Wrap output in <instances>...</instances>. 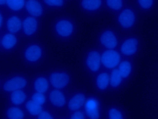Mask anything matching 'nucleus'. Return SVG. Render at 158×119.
<instances>
[{"mask_svg": "<svg viewBox=\"0 0 158 119\" xmlns=\"http://www.w3.org/2000/svg\"><path fill=\"white\" fill-rule=\"evenodd\" d=\"M68 75L65 73H54L50 77L51 82L55 87L60 89L64 87L68 83Z\"/></svg>", "mask_w": 158, "mask_h": 119, "instance_id": "nucleus-11", "label": "nucleus"}, {"mask_svg": "<svg viewBox=\"0 0 158 119\" xmlns=\"http://www.w3.org/2000/svg\"><path fill=\"white\" fill-rule=\"evenodd\" d=\"M138 41L135 37L130 38L123 43L121 48V51L126 56H131L135 54L137 51Z\"/></svg>", "mask_w": 158, "mask_h": 119, "instance_id": "nucleus-8", "label": "nucleus"}, {"mask_svg": "<svg viewBox=\"0 0 158 119\" xmlns=\"http://www.w3.org/2000/svg\"><path fill=\"white\" fill-rule=\"evenodd\" d=\"M135 3L138 14L147 17L155 15L158 12V1L137 0Z\"/></svg>", "mask_w": 158, "mask_h": 119, "instance_id": "nucleus-4", "label": "nucleus"}, {"mask_svg": "<svg viewBox=\"0 0 158 119\" xmlns=\"http://www.w3.org/2000/svg\"><path fill=\"white\" fill-rule=\"evenodd\" d=\"M38 119H53L51 115L47 112H41L38 117Z\"/></svg>", "mask_w": 158, "mask_h": 119, "instance_id": "nucleus-32", "label": "nucleus"}, {"mask_svg": "<svg viewBox=\"0 0 158 119\" xmlns=\"http://www.w3.org/2000/svg\"><path fill=\"white\" fill-rule=\"evenodd\" d=\"M26 84L25 80L21 77H13L4 84V90L7 91H15L24 87Z\"/></svg>", "mask_w": 158, "mask_h": 119, "instance_id": "nucleus-13", "label": "nucleus"}, {"mask_svg": "<svg viewBox=\"0 0 158 119\" xmlns=\"http://www.w3.org/2000/svg\"><path fill=\"white\" fill-rule=\"evenodd\" d=\"M26 7L28 12L33 16H39L42 13V7L40 4L36 1H27L26 3Z\"/></svg>", "mask_w": 158, "mask_h": 119, "instance_id": "nucleus-17", "label": "nucleus"}, {"mask_svg": "<svg viewBox=\"0 0 158 119\" xmlns=\"http://www.w3.org/2000/svg\"><path fill=\"white\" fill-rule=\"evenodd\" d=\"M41 55V50L38 46L33 45L29 47L25 53V57L30 61H35L38 60Z\"/></svg>", "mask_w": 158, "mask_h": 119, "instance_id": "nucleus-15", "label": "nucleus"}, {"mask_svg": "<svg viewBox=\"0 0 158 119\" xmlns=\"http://www.w3.org/2000/svg\"><path fill=\"white\" fill-rule=\"evenodd\" d=\"M84 106L83 111L87 119H102L101 104L98 98L91 96L86 98Z\"/></svg>", "mask_w": 158, "mask_h": 119, "instance_id": "nucleus-3", "label": "nucleus"}, {"mask_svg": "<svg viewBox=\"0 0 158 119\" xmlns=\"http://www.w3.org/2000/svg\"><path fill=\"white\" fill-rule=\"evenodd\" d=\"M136 62L128 60L121 62L117 69L119 73L127 86L135 80L137 73Z\"/></svg>", "mask_w": 158, "mask_h": 119, "instance_id": "nucleus-2", "label": "nucleus"}, {"mask_svg": "<svg viewBox=\"0 0 158 119\" xmlns=\"http://www.w3.org/2000/svg\"><path fill=\"white\" fill-rule=\"evenodd\" d=\"M34 86L36 90L39 93L45 92L48 89V84L47 80L44 78L40 77L35 82Z\"/></svg>", "mask_w": 158, "mask_h": 119, "instance_id": "nucleus-23", "label": "nucleus"}, {"mask_svg": "<svg viewBox=\"0 0 158 119\" xmlns=\"http://www.w3.org/2000/svg\"><path fill=\"white\" fill-rule=\"evenodd\" d=\"M101 58L100 54L97 51H92L87 55L85 64L88 68L92 72L98 71L100 67Z\"/></svg>", "mask_w": 158, "mask_h": 119, "instance_id": "nucleus-7", "label": "nucleus"}, {"mask_svg": "<svg viewBox=\"0 0 158 119\" xmlns=\"http://www.w3.org/2000/svg\"><path fill=\"white\" fill-rule=\"evenodd\" d=\"M49 99L51 102L54 105L61 107L65 103V98L64 94L60 91L54 90L49 95Z\"/></svg>", "mask_w": 158, "mask_h": 119, "instance_id": "nucleus-16", "label": "nucleus"}, {"mask_svg": "<svg viewBox=\"0 0 158 119\" xmlns=\"http://www.w3.org/2000/svg\"><path fill=\"white\" fill-rule=\"evenodd\" d=\"M125 83L118 72L117 68L114 69L110 75V84L113 88H117Z\"/></svg>", "mask_w": 158, "mask_h": 119, "instance_id": "nucleus-19", "label": "nucleus"}, {"mask_svg": "<svg viewBox=\"0 0 158 119\" xmlns=\"http://www.w3.org/2000/svg\"><path fill=\"white\" fill-rule=\"evenodd\" d=\"M106 3L109 7L115 10L120 9L123 5V2L121 0H109Z\"/></svg>", "mask_w": 158, "mask_h": 119, "instance_id": "nucleus-28", "label": "nucleus"}, {"mask_svg": "<svg viewBox=\"0 0 158 119\" xmlns=\"http://www.w3.org/2000/svg\"><path fill=\"white\" fill-rule=\"evenodd\" d=\"M32 99L35 102L41 105L44 102L45 98L43 94L39 92L35 93L33 95Z\"/></svg>", "mask_w": 158, "mask_h": 119, "instance_id": "nucleus-29", "label": "nucleus"}, {"mask_svg": "<svg viewBox=\"0 0 158 119\" xmlns=\"http://www.w3.org/2000/svg\"><path fill=\"white\" fill-rule=\"evenodd\" d=\"M136 15L134 11L131 8L123 9L120 13L118 20L123 28H131L135 25L136 21Z\"/></svg>", "mask_w": 158, "mask_h": 119, "instance_id": "nucleus-5", "label": "nucleus"}, {"mask_svg": "<svg viewBox=\"0 0 158 119\" xmlns=\"http://www.w3.org/2000/svg\"><path fill=\"white\" fill-rule=\"evenodd\" d=\"M44 2L50 6H60L63 3V1L62 0H45Z\"/></svg>", "mask_w": 158, "mask_h": 119, "instance_id": "nucleus-31", "label": "nucleus"}, {"mask_svg": "<svg viewBox=\"0 0 158 119\" xmlns=\"http://www.w3.org/2000/svg\"><path fill=\"white\" fill-rule=\"evenodd\" d=\"M26 96L22 90H18L15 91L11 94V99L12 102L16 104L22 103L25 100Z\"/></svg>", "mask_w": 158, "mask_h": 119, "instance_id": "nucleus-24", "label": "nucleus"}, {"mask_svg": "<svg viewBox=\"0 0 158 119\" xmlns=\"http://www.w3.org/2000/svg\"><path fill=\"white\" fill-rule=\"evenodd\" d=\"M37 23L35 19L32 17L26 18L23 22V28L25 33L27 35L33 33L36 30Z\"/></svg>", "mask_w": 158, "mask_h": 119, "instance_id": "nucleus-20", "label": "nucleus"}, {"mask_svg": "<svg viewBox=\"0 0 158 119\" xmlns=\"http://www.w3.org/2000/svg\"><path fill=\"white\" fill-rule=\"evenodd\" d=\"M100 41L102 44L106 48L112 49L117 44V39L114 33L110 30L104 32L101 35Z\"/></svg>", "mask_w": 158, "mask_h": 119, "instance_id": "nucleus-12", "label": "nucleus"}, {"mask_svg": "<svg viewBox=\"0 0 158 119\" xmlns=\"http://www.w3.org/2000/svg\"><path fill=\"white\" fill-rule=\"evenodd\" d=\"M106 119H131L128 111L124 108L111 107L107 111Z\"/></svg>", "mask_w": 158, "mask_h": 119, "instance_id": "nucleus-9", "label": "nucleus"}, {"mask_svg": "<svg viewBox=\"0 0 158 119\" xmlns=\"http://www.w3.org/2000/svg\"><path fill=\"white\" fill-rule=\"evenodd\" d=\"M6 2L10 8L15 10L20 9L24 4L23 0H6Z\"/></svg>", "mask_w": 158, "mask_h": 119, "instance_id": "nucleus-27", "label": "nucleus"}, {"mask_svg": "<svg viewBox=\"0 0 158 119\" xmlns=\"http://www.w3.org/2000/svg\"><path fill=\"white\" fill-rule=\"evenodd\" d=\"M26 107L29 112L32 115H37L41 112L42 108L40 105L32 100L28 101Z\"/></svg>", "mask_w": 158, "mask_h": 119, "instance_id": "nucleus-25", "label": "nucleus"}, {"mask_svg": "<svg viewBox=\"0 0 158 119\" xmlns=\"http://www.w3.org/2000/svg\"><path fill=\"white\" fill-rule=\"evenodd\" d=\"M55 28L59 35L65 37H72L77 42L80 37L81 24L77 18L60 20L56 24Z\"/></svg>", "mask_w": 158, "mask_h": 119, "instance_id": "nucleus-1", "label": "nucleus"}, {"mask_svg": "<svg viewBox=\"0 0 158 119\" xmlns=\"http://www.w3.org/2000/svg\"><path fill=\"white\" fill-rule=\"evenodd\" d=\"M101 62L106 68L112 69L119 64L120 57L117 51L112 50H107L104 52L101 57Z\"/></svg>", "mask_w": 158, "mask_h": 119, "instance_id": "nucleus-6", "label": "nucleus"}, {"mask_svg": "<svg viewBox=\"0 0 158 119\" xmlns=\"http://www.w3.org/2000/svg\"><path fill=\"white\" fill-rule=\"evenodd\" d=\"M81 7L89 12L96 11L101 7L102 2L100 0H84L81 2Z\"/></svg>", "mask_w": 158, "mask_h": 119, "instance_id": "nucleus-18", "label": "nucleus"}, {"mask_svg": "<svg viewBox=\"0 0 158 119\" xmlns=\"http://www.w3.org/2000/svg\"><path fill=\"white\" fill-rule=\"evenodd\" d=\"M7 115L10 119H22L23 117L22 111L16 107L10 108L7 111Z\"/></svg>", "mask_w": 158, "mask_h": 119, "instance_id": "nucleus-26", "label": "nucleus"}, {"mask_svg": "<svg viewBox=\"0 0 158 119\" xmlns=\"http://www.w3.org/2000/svg\"><path fill=\"white\" fill-rule=\"evenodd\" d=\"M7 25L8 29L10 32L14 33L20 29L21 23L20 19L18 17L14 16L8 20Z\"/></svg>", "mask_w": 158, "mask_h": 119, "instance_id": "nucleus-21", "label": "nucleus"}, {"mask_svg": "<svg viewBox=\"0 0 158 119\" xmlns=\"http://www.w3.org/2000/svg\"><path fill=\"white\" fill-rule=\"evenodd\" d=\"M16 42L15 36L11 34L5 35L2 37L1 43L3 46L7 49H10L13 47Z\"/></svg>", "mask_w": 158, "mask_h": 119, "instance_id": "nucleus-22", "label": "nucleus"}, {"mask_svg": "<svg viewBox=\"0 0 158 119\" xmlns=\"http://www.w3.org/2000/svg\"><path fill=\"white\" fill-rule=\"evenodd\" d=\"M86 99L85 95L83 93H77L69 101V108L74 112L80 110L84 106Z\"/></svg>", "mask_w": 158, "mask_h": 119, "instance_id": "nucleus-10", "label": "nucleus"}, {"mask_svg": "<svg viewBox=\"0 0 158 119\" xmlns=\"http://www.w3.org/2000/svg\"><path fill=\"white\" fill-rule=\"evenodd\" d=\"M110 75L106 72H102L99 73L96 78V87L101 91L106 89L110 84Z\"/></svg>", "mask_w": 158, "mask_h": 119, "instance_id": "nucleus-14", "label": "nucleus"}, {"mask_svg": "<svg viewBox=\"0 0 158 119\" xmlns=\"http://www.w3.org/2000/svg\"><path fill=\"white\" fill-rule=\"evenodd\" d=\"M70 119H87L83 111H74L71 115Z\"/></svg>", "mask_w": 158, "mask_h": 119, "instance_id": "nucleus-30", "label": "nucleus"}]
</instances>
